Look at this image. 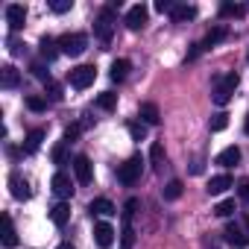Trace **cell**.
Masks as SVG:
<instances>
[{"label":"cell","mask_w":249,"mask_h":249,"mask_svg":"<svg viewBox=\"0 0 249 249\" xmlns=\"http://www.w3.org/2000/svg\"><path fill=\"white\" fill-rule=\"evenodd\" d=\"M85 47H88V38H85L82 33H68V36L59 38V50H62L65 56H82Z\"/></svg>","instance_id":"5b68a950"},{"label":"cell","mask_w":249,"mask_h":249,"mask_svg":"<svg viewBox=\"0 0 249 249\" xmlns=\"http://www.w3.org/2000/svg\"><path fill=\"white\" fill-rule=\"evenodd\" d=\"M234 211H237V208H234V199H223V202L214 205V214H217V217H231Z\"/></svg>","instance_id":"f546056e"},{"label":"cell","mask_w":249,"mask_h":249,"mask_svg":"<svg viewBox=\"0 0 249 249\" xmlns=\"http://www.w3.org/2000/svg\"><path fill=\"white\" fill-rule=\"evenodd\" d=\"M30 71H33V76H36V79H41L44 85L50 82V73H47V68H44L41 62H33V68H30Z\"/></svg>","instance_id":"d590c367"},{"label":"cell","mask_w":249,"mask_h":249,"mask_svg":"<svg viewBox=\"0 0 249 249\" xmlns=\"http://www.w3.org/2000/svg\"><path fill=\"white\" fill-rule=\"evenodd\" d=\"M53 164H68V141L53 147Z\"/></svg>","instance_id":"836d02e7"},{"label":"cell","mask_w":249,"mask_h":249,"mask_svg":"<svg viewBox=\"0 0 249 249\" xmlns=\"http://www.w3.org/2000/svg\"><path fill=\"white\" fill-rule=\"evenodd\" d=\"M9 191H12V196H15V199H21V202L33 196V191H30V182H27L21 173H12V176H9Z\"/></svg>","instance_id":"8fae6325"},{"label":"cell","mask_w":249,"mask_h":249,"mask_svg":"<svg viewBox=\"0 0 249 249\" xmlns=\"http://www.w3.org/2000/svg\"><path fill=\"white\" fill-rule=\"evenodd\" d=\"M223 234H226V243H229L231 249H246V246H249V234H246L237 223H226Z\"/></svg>","instance_id":"52a82bcc"},{"label":"cell","mask_w":249,"mask_h":249,"mask_svg":"<svg viewBox=\"0 0 249 249\" xmlns=\"http://www.w3.org/2000/svg\"><path fill=\"white\" fill-rule=\"evenodd\" d=\"M3 246L6 249H15L18 246V231H15V223L9 214H3Z\"/></svg>","instance_id":"ac0fdd59"},{"label":"cell","mask_w":249,"mask_h":249,"mask_svg":"<svg viewBox=\"0 0 249 249\" xmlns=\"http://www.w3.org/2000/svg\"><path fill=\"white\" fill-rule=\"evenodd\" d=\"M0 85H3L6 91H12V88L21 85V73H18L15 65H3V68H0Z\"/></svg>","instance_id":"7c38bea8"},{"label":"cell","mask_w":249,"mask_h":249,"mask_svg":"<svg viewBox=\"0 0 249 249\" xmlns=\"http://www.w3.org/2000/svg\"><path fill=\"white\" fill-rule=\"evenodd\" d=\"M94 240H97L100 249H108V246L114 243V229H111L108 223H97V226H94Z\"/></svg>","instance_id":"4fadbf2b"},{"label":"cell","mask_w":249,"mask_h":249,"mask_svg":"<svg viewBox=\"0 0 249 249\" xmlns=\"http://www.w3.org/2000/svg\"><path fill=\"white\" fill-rule=\"evenodd\" d=\"M150 161H153L156 170H161V164H164V147L161 144H153L150 147Z\"/></svg>","instance_id":"f1b7e54d"},{"label":"cell","mask_w":249,"mask_h":249,"mask_svg":"<svg viewBox=\"0 0 249 249\" xmlns=\"http://www.w3.org/2000/svg\"><path fill=\"white\" fill-rule=\"evenodd\" d=\"M229 188H231V176H226V173H223V176L208 179V188H205V191L217 196V194H223V191H229Z\"/></svg>","instance_id":"44dd1931"},{"label":"cell","mask_w":249,"mask_h":249,"mask_svg":"<svg viewBox=\"0 0 249 249\" xmlns=\"http://www.w3.org/2000/svg\"><path fill=\"white\" fill-rule=\"evenodd\" d=\"M147 18H150V9L144 6V3H135V6H129V12H126V27L132 30V33H138V30H144L147 27Z\"/></svg>","instance_id":"8992f818"},{"label":"cell","mask_w":249,"mask_h":249,"mask_svg":"<svg viewBox=\"0 0 249 249\" xmlns=\"http://www.w3.org/2000/svg\"><path fill=\"white\" fill-rule=\"evenodd\" d=\"M173 6H176L173 0H159V3H156V12H161V15H164V12H173Z\"/></svg>","instance_id":"ab89813d"},{"label":"cell","mask_w":249,"mask_h":249,"mask_svg":"<svg viewBox=\"0 0 249 249\" xmlns=\"http://www.w3.org/2000/svg\"><path fill=\"white\" fill-rule=\"evenodd\" d=\"M237 82H240V76H237V73H226V76H220V79L214 82V91H211V100H214L217 106H226V103L231 100V94H234V88H237Z\"/></svg>","instance_id":"6da1fadb"},{"label":"cell","mask_w":249,"mask_h":249,"mask_svg":"<svg viewBox=\"0 0 249 249\" xmlns=\"http://www.w3.org/2000/svg\"><path fill=\"white\" fill-rule=\"evenodd\" d=\"M111 30H114V6H106V9L97 15V21H94V36H97L103 44H108V41H111Z\"/></svg>","instance_id":"3957f363"},{"label":"cell","mask_w":249,"mask_h":249,"mask_svg":"<svg viewBox=\"0 0 249 249\" xmlns=\"http://www.w3.org/2000/svg\"><path fill=\"white\" fill-rule=\"evenodd\" d=\"M9 53H12V56H24V44H21L18 38H9Z\"/></svg>","instance_id":"f35d334b"},{"label":"cell","mask_w":249,"mask_h":249,"mask_svg":"<svg viewBox=\"0 0 249 249\" xmlns=\"http://www.w3.org/2000/svg\"><path fill=\"white\" fill-rule=\"evenodd\" d=\"M226 36H229V30H226V27H214V30H211L208 36H205V41H202V50H208V47L220 44V41H223Z\"/></svg>","instance_id":"cb8c5ba5"},{"label":"cell","mask_w":249,"mask_h":249,"mask_svg":"<svg viewBox=\"0 0 249 249\" xmlns=\"http://www.w3.org/2000/svg\"><path fill=\"white\" fill-rule=\"evenodd\" d=\"M73 173H76V182H79V185H91V179H94L91 159H88V156H76V159H73Z\"/></svg>","instance_id":"30bf717a"},{"label":"cell","mask_w":249,"mask_h":249,"mask_svg":"<svg viewBox=\"0 0 249 249\" xmlns=\"http://www.w3.org/2000/svg\"><path fill=\"white\" fill-rule=\"evenodd\" d=\"M214 161H217L220 167H234V164L240 161V150H237V147H226V150H223Z\"/></svg>","instance_id":"ffe728a7"},{"label":"cell","mask_w":249,"mask_h":249,"mask_svg":"<svg viewBox=\"0 0 249 249\" xmlns=\"http://www.w3.org/2000/svg\"><path fill=\"white\" fill-rule=\"evenodd\" d=\"M170 18H173V24H188V21H194V18H196V6L176 3V6H173V12H170Z\"/></svg>","instance_id":"5bb4252c"},{"label":"cell","mask_w":249,"mask_h":249,"mask_svg":"<svg viewBox=\"0 0 249 249\" xmlns=\"http://www.w3.org/2000/svg\"><path fill=\"white\" fill-rule=\"evenodd\" d=\"M59 249H73V246L71 243H59Z\"/></svg>","instance_id":"ee69618b"},{"label":"cell","mask_w":249,"mask_h":249,"mask_svg":"<svg viewBox=\"0 0 249 249\" xmlns=\"http://www.w3.org/2000/svg\"><path fill=\"white\" fill-rule=\"evenodd\" d=\"M208 249H217V246H214V243H208Z\"/></svg>","instance_id":"bcb514c9"},{"label":"cell","mask_w":249,"mask_h":249,"mask_svg":"<svg viewBox=\"0 0 249 249\" xmlns=\"http://www.w3.org/2000/svg\"><path fill=\"white\" fill-rule=\"evenodd\" d=\"M138 211V199H126V205H123V220H132V214Z\"/></svg>","instance_id":"74e56055"},{"label":"cell","mask_w":249,"mask_h":249,"mask_svg":"<svg viewBox=\"0 0 249 249\" xmlns=\"http://www.w3.org/2000/svg\"><path fill=\"white\" fill-rule=\"evenodd\" d=\"M97 106H100L103 111H114V108H117V94H111V91H103V94L97 97Z\"/></svg>","instance_id":"4316f807"},{"label":"cell","mask_w":249,"mask_h":249,"mask_svg":"<svg viewBox=\"0 0 249 249\" xmlns=\"http://www.w3.org/2000/svg\"><path fill=\"white\" fill-rule=\"evenodd\" d=\"M88 211H91V214H103V217H111V214H117L114 202H111V199H106V196H97V199H91Z\"/></svg>","instance_id":"9a60e30c"},{"label":"cell","mask_w":249,"mask_h":249,"mask_svg":"<svg viewBox=\"0 0 249 249\" xmlns=\"http://www.w3.org/2000/svg\"><path fill=\"white\" fill-rule=\"evenodd\" d=\"M44 97H47V100H53V103H62V97H65V94H62V85L50 79V82L44 85Z\"/></svg>","instance_id":"83f0119b"},{"label":"cell","mask_w":249,"mask_h":249,"mask_svg":"<svg viewBox=\"0 0 249 249\" xmlns=\"http://www.w3.org/2000/svg\"><path fill=\"white\" fill-rule=\"evenodd\" d=\"M243 129H246V135H249V114H246V126H243Z\"/></svg>","instance_id":"f6af8a7d"},{"label":"cell","mask_w":249,"mask_h":249,"mask_svg":"<svg viewBox=\"0 0 249 249\" xmlns=\"http://www.w3.org/2000/svg\"><path fill=\"white\" fill-rule=\"evenodd\" d=\"M76 135H79V126H68V129H65V141H68V144L76 141Z\"/></svg>","instance_id":"b9f144b4"},{"label":"cell","mask_w":249,"mask_h":249,"mask_svg":"<svg viewBox=\"0 0 249 249\" xmlns=\"http://www.w3.org/2000/svg\"><path fill=\"white\" fill-rule=\"evenodd\" d=\"M141 156H132V159H126L120 167H117V179H120V185H135L138 179H141Z\"/></svg>","instance_id":"277c9868"},{"label":"cell","mask_w":249,"mask_h":249,"mask_svg":"<svg viewBox=\"0 0 249 249\" xmlns=\"http://www.w3.org/2000/svg\"><path fill=\"white\" fill-rule=\"evenodd\" d=\"M141 120H144V123H150V126H156V123L161 120L159 106H156V103H141Z\"/></svg>","instance_id":"7402d4cb"},{"label":"cell","mask_w":249,"mask_h":249,"mask_svg":"<svg viewBox=\"0 0 249 249\" xmlns=\"http://www.w3.org/2000/svg\"><path fill=\"white\" fill-rule=\"evenodd\" d=\"M237 194H240V199H243V202H249V179H243V182L237 185Z\"/></svg>","instance_id":"60d3db41"},{"label":"cell","mask_w":249,"mask_h":249,"mask_svg":"<svg viewBox=\"0 0 249 249\" xmlns=\"http://www.w3.org/2000/svg\"><path fill=\"white\" fill-rule=\"evenodd\" d=\"M41 141H44V129H33V132L27 135V144H24V153H27V156H33V153H38V147H41Z\"/></svg>","instance_id":"603a6c76"},{"label":"cell","mask_w":249,"mask_h":249,"mask_svg":"<svg viewBox=\"0 0 249 249\" xmlns=\"http://www.w3.org/2000/svg\"><path fill=\"white\" fill-rule=\"evenodd\" d=\"M129 71H132L129 59H114V62H111V73H108V76H111L114 82H123V79L129 76Z\"/></svg>","instance_id":"d6986e66"},{"label":"cell","mask_w":249,"mask_h":249,"mask_svg":"<svg viewBox=\"0 0 249 249\" xmlns=\"http://www.w3.org/2000/svg\"><path fill=\"white\" fill-rule=\"evenodd\" d=\"M50 188H53V194H56L59 199H71V196H73V182H71V176L62 173V170L50 179Z\"/></svg>","instance_id":"ba28073f"},{"label":"cell","mask_w":249,"mask_h":249,"mask_svg":"<svg viewBox=\"0 0 249 249\" xmlns=\"http://www.w3.org/2000/svg\"><path fill=\"white\" fill-rule=\"evenodd\" d=\"M220 15H223V18H243V6H237V3H223V6H220Z\"/></svg>","instance_id":"1f68e13d"},{"label":"cell","mask_w":249,"mask_h":249,"mask_svg":"<svg viewBox=\"0 0 249 249\" xmlns=\"http://www.w3.org/2000/svg\"><path fill=\"white\" fill-rule=\"evenodd\" d=\"M208 126H211V132H223V129L229 126V114H226V111L214 114V117H211V123H208Z\"/></svg>","instance_id":"4dcf8cb0"},{"label":"cell","mask_w":249,"mask_h":249,"mask_svg":"<svg viewBox=\"0 0 249 249\" xmlns=\"http://www.w3.org/2000/svg\"><path fill=\"white\" fill-rule=\"evenodd\" d=\"M6 24H9L12 33L24 30V24H27V9H24L21 3H9V6H6Z\"/></svg>","instance_id":"9c48e42d"},{"label":"cell","mask_w":249,"mask_h":249,"mask_svg":"<svg viewBox=\"0 0 249 249\" xmlns=\"http://www.w3.org/2000/svg\"><path fill=\"white\" fill-rule=\"evenodd\" d=\"M50 220H53V226L65 229V226H68V220H71V205H68V202H59V205H53V211H50Z\"/></svg>","instance_id":"e0dca14e"},{"label":"cell","mask_w":249,"mask_h":249,"mask_svg":"<svg viewBox=\"0 0 249 249\" xmlns=\"http://www.w3.org/2000/svg\"><path fill=\"white\" fill-rule=\"evenodd\" d=\"M27 108H30V111H44V108H47V97L30 94V97H27Z\"/></svg>","instance_id":"d6a6232c"},{"label":"cell","mask_w":249,"mask_h":249,"mask_svg":"<svg viewBox=\"0 0 249 249\" xmlns=\"http://www.w3.org/2000/svg\"><path fill=\"white\" fill-rule=\"evenodd\" d=\"M132 243H135L132 220H123V231H120V249H132Z\"/></svg>","instance_id":"484cf974"},{"label":"cell","mask_w":249,"mask_h":249,"mask_svg":"<svg viewBox=\"0 0 249 249\" xmlns=\"http://www.w3.org/2000/svg\"><path fill=\"white\" fill-rule=\"evenodd\" d=\"M129 135H132L135 141H144V138H147V123L132 120V123H129Z\"/></svg>","instance_id":"e575fe53"},{"label":"cell","mask_w":249,"mask_h":249,"mask_svg":"<svg viewBox=\"0 0 249 249\" xmlns=\"http://www.w3.org/2000/svg\"><path fill=\"white\" fill-rule=\"evenodd\" d=\"M94 79H97V68H94V65H76V68H71V73H68V82H71V88H76V91H85L88 85H94Z\"/></svg>","instance_id":"7a4b0ae2"},{"label":"cell","mask_w":249,"mask_h":249,"mask_svg":"<svg viewBox=\"0 0 249 249\" xmlns=\"http://www.w3.org/2000/svg\"><path fill=\"white\" fill-rule=\"evenodd\" d=\"M50 9L59 12V15H62V12H71V9H73V0H50Z\"/></svg>","instance_id":"8d00e7d4"},{"label":"cell","mask_w":249,"mask_h":249,"mask_svg":"<svg viewBox=\"0 0 249 249\" xmlns=\"http://www.w3.org/2000/svg\"><path fill=\"white\" fill-rule=\"evenodd\" d=\"M38 50H41V59H47V62H53L62 50H59V41L56 38H50V36H44L41 41H38Z\"/></svg>","instance_id":"2e32d148"},{"label":"cell","mask_w":249,"mask_h":249,"mask_svg":"<svg viewBox=\"0 0 249 249\" xmlns=\"http://www.w3.org/2000/svg\"><path fill=\"white\" fill-rule=\"evenodd\" d=\"M182 191H185V185H182L179 179H173V182H167V185H164L161 196H164L167 202H173V199H179V196H182Z\"/></svg>","instance_id":"d4e9b609"},{"label":"cell","mask_w":249,"mask_h":249,"mask_svg":"<svg viewBox=\"0 0 249 249\" xmlns=\"http://www.w3.org/2000/svg\"><path fill=\"white\" fill-rule=\"evenodd\" d=\"M243 223H246V229H249V211H246V214H243Z\"/></svg>","instance_id":"7bdbcfd3"}]
</instances>
